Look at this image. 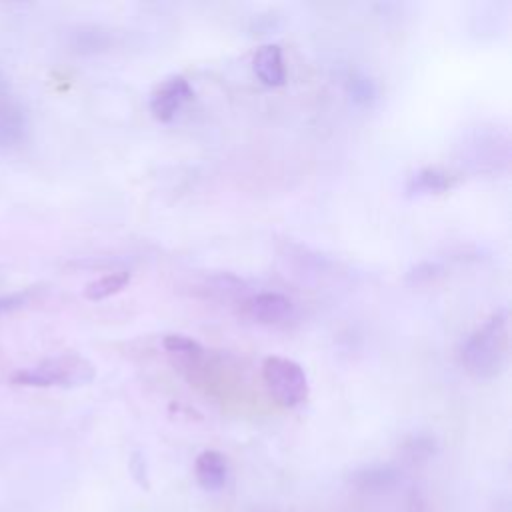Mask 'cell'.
I'll return each instance as SVG.
<instances>
[{
  "instance_id": "cell-9",
  "label": "cell",
  "mask_w": 512,
  "mask_h": 512,
  "mask_svg": "<svg viewBox=\"0 0 512 512\" xmlns=\"http://www.w3.org/2000/svg\"><path fill=\"white\" fill-rule=\"evenodd\" d=\"M162 346L174 358V364L186 372H198L204 366L206 350L186 334H166Z\"/></svg>"
},
{
  "instance_id": "cell-5",
  "label": "cell",
  "mask_w": 512,
  "mask_h": 512,
  "mask_svg": "<svg viewBox=\"0 0 512 512\" xmlns=\"http://www.w3.org/2000/svg\"><path fill=\"white\" fill-rule=\"evenodd\" d=\"M242 314L264 326L286 324L294 316V302L280 292H258L242 300Z\"/></svg>"
},
{
  "instance_id": "cell-3",
  "label": "cell",
  "mask_w": 512,
  "mask_h": 512,
  "mask_svg": "<svg viewBox=\"0 0 512 512\" xmlns=\"http://www.w3.org/2000/svg\"><path fill=\"white\" fill-rule=\"evenodd\" d=\"M262 380L274 402L284 408H296L308 398V376L292 358L268 356L262 362Z\"/></svg>"
},
{
  "instance_id": "cell-15",
  "label": "cell",
  "mask_w": 512,
  "mask_h": 512,
  "mask_svg": "<svg viewBox=\"0 0 512 512\" xmlns=\"http://www.w3.org/2000/svg\"><path fill=\"white\" fill-rule=\"evenodd\" d=\"M346 86H348L350 98L358 104H368L376 98V84H374L372 78H368L364 74L352 72L346 80Z\"/></svg>"
},
{
  "instance_id": "cell-12",
  "label": "cell",
  "mask_w": 512,
  "mask_h": 512,
  "mask_svg": "<svg viewBox=\"0 0 512 512\" xmlns=\"http://www.w3.org/2000/svg\"><path fill=\"white\" fill-rule=\"evenodd\" d=\"M26 130V116L14 102H0V144H16Z\"/></svg>"
},
{
  "instance_id": "cell-7",
  "label": "cell",
  "mask_w": 512,
  "mask_h": 512,
  "mask_svg": "<svg viewBox=\"0 0 512 512\" xmlns=\"http://www.w3.org/2000/svg\"><path fill=\"white\" fill-rule=\"evenodd\" d=\"M194 476L200 488L218 492L228 480V460L218 450H202L194 460Z\"/></svg>"
},
{
  "instance_id": "cell-18",
  "label": "cell",
  "mask_w": 512,
  "mask_h": 512,
  "mask_svg": "<svg viewBox=\"0 0 512 512\" xmlns=\"http://www.w3.org/2000/svg\"><path fill=\"white\" fill-rule=\"evenodd\" d=\"M24 302H26V294H22V292L0 296V314H4V312H12V310H18V308H22V306H24Z\"/></svg>"
},
{
  "instance_id": "cell-6",
  "label": "cell",
  "mask_w": 512,
  "mask_h": 512,
  "mask_svg": "<svg viewBox=\"0 0 512 512\" xmlns=\"http://www.w3.org/2000/svg\"><path fill=\"white\" fill-rule=\"evenodd\" d=\"M402 482V468L396 464H366L348 474V484L368 496L392 492Z\"/></svg>"
},
{
  "instance_id": "cell-10",
  "label": "cell",
  "mask_w": 512,
  "mask_h": 512,
  "mask_svg": "<svg viewBox=\"0 0 512 512\" xmlns=\"http://www.w3.org/2000/svg\"><path fill=\"white\" fill-rule=\"evenodd\" d=\"M456 184V176L438 168V166H424L412 172L406 180L408 194H440L450 190Z\"/></svg>"
},
{
  "instance_id": "cell-16",
  "label": "cell",
  "mask_w": 512,
  "mask_h": 512,
  "mask_svg": "<svg viewBox=\"0 0 512 512\" xmlns=\"http://www.w3.org/2000/svg\"><path fill=\"white\" fill-rule=\"evenodd\" d=\"M444 272V266L440 262H432V260H424L420 264H416L410 272H408V280L414 284H424L430 282L434 278H438Z\"/></svg>"
},
{
  "instance_id": "cell-17",
  "label": "cell",
  "mask_w": 512,
  "mask_h": 512,
  "mask_svg": "<svg viewBox=\"0 0 512 512\" xmlns=\"http://www.w3.org/2000/svg\"><path fill=\"white\" fill-rule=\"evenodd\" d=\"M130 470H132V476H134V480H136L140 486L148 488V478H146V462H144V458H142L140 454H134V456H132V460H130Z\"/></svg>"
},
{
  "instance_id": "cell-1",
  "label": "cell",
  "mask_w": 512,
  "mask_h": 512,
  "mask_svg": "<svg viewBox=\"0 0 512 512\" xmlns=\"http://www.w3.org/2000/svg\"><path fill=\"white\" fill-rule=\"evenodd\" d=\"M508 310L492 312L460 344L458 358L462 368L476 380L496 378L508 362Z\"/></svg>"
},
{
  "instance_id": "cell-14",
  "label": "cell",
  "mask_w": 512,
  "mask_h": 512,
  "mask_svg": "<svg viewBox=\"0 0 512 512\" xmlns=\"http://www.w3.org/2000/svg\"><path fill=\"white\" fill-rule=\"evenodd\" d=\"M108 46V34L96 26H82L72 32V48L80 54L100 52Z\"/></svg>"
},
{
  "instance_id": "cell-19",
  "label": "cell",
  "mask_w": 512,
  "mask_h": 512,
  "mask_svg": "<svg viewBox=\"0 0 512 512\" xmlns=\"http://www.w3.org/2000/svg\"><path fill=\"white\" fill-rule=\"evenodd\" d=\"M260 512H276V510H260Z\"/></svg>"
},
{
  "instance_id": "cell-11",
  "label": "cell",
  "mask_w": 512,
  "mask_h": 512,
  "mask_svg": "<svg viewBox=\"0 0 512 512\" xmlns=\"http://www.w3.org/2000/svg\"><path fill=\"white\" fill-rule=\"evenodd\" d=\"M400 460L408 466H422L438 452V440L428 432H414L400 442Z\"/></svg>"
},
{
  "instance_id": "cell-8",
  "label": "cell",
  "mask_w": 512,
  "mask_h": 512,
  "mask_svg": "<svg viewBox=\"0 0 512 512\" xmlns=\"http://www.w3.org/2000/svg\"><path fill=\"white\" fill-rule=\"evenodd\" d=\"M252 68L258 80H262L266 86H282L286 80V66H284L280 44H274V42L262 44L254 52Z\"/></svg>"
},
{
  "instance_id": "cell-13",
  "label": "cell",
  "mask_w": 512,
  "mask_h": 512,
  "mask_svg": "<svg viewBox=\"0 0 512 512\" xmlns=\"http://www.w3.org/2000/svg\"><path fill=\"white\" fill-rule=\"evenodd\" d=\"M128 282H130V272L126 268H118V270H112V272L88 282L84 288V296L94 302L104 300V298L120 292Z\"/></svg>"
},
{
  "instance_id": "cell-4",
  "label": "cell",
  "mask_w": 512,
  "mask_h": 512,
  "mask_svg": "<svg viewBox=\"0 0 512 512\" xmlns=\"http://www.w3.org/2000/svg\"><path fill=\"white\" fill-rule=\"evenodd\" d=\"M194 98V88L182 74H172L164 78L150 94V112L160 122H170L184 104Z\"/></svg>"
},
{
  "instance_id": "cell-2",
  "label": "cell",
  "mask_w": 512,
  "mask_h": 512,
  "mask_svg": "<svg viewBox=\"0 0 512 512\" xmlns=\"http://www.w3.org/2000/svg\"><path fill=\"white\" fill-rule=\"evenodd\" d=\"M96 376V366L80 356V354H60L46 358L34 366L22 368L12 376V382L18 386H32V388H48V386H62L74 388L90 384Z\"/></svg>"
}]
</instances>
